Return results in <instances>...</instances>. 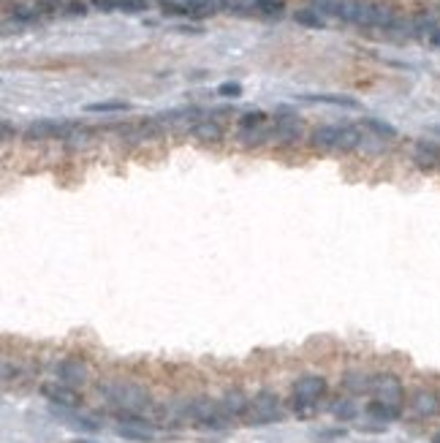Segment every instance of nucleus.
Wrapping results in <instances>:
<instances>
[{
    "instance_id": "11",
    "label": "nucleus",
    "mask_w": 440,
    "mask_h": 443,
    "mask_svg": "<svg viewBox=\"0 0 440 443\" xmlns=\"http://www.w3.org/2000/svg\"><path fill=\"white\" fill-rule=\"evenodd\" d=\"M413 163L421 169V172H432L440 166V144L432 139H418L413 144V153H410Z\"/></svg>"
},
{
    "instance_id": "2",
    "label": "nucleus",
    "mask_w": 440,
    "mask_h": 443,
    "mask_svg": "<svg viewBox=\"0 0 440 443\" xmlns=\"http://www.w3.org/2000/svg\"><path fill=\"white\" fill-rule=\"evenodd\" d=\"M329 392V383L321 376H302V378L294 383L291 389V411L296 413L299 419H307L318 411L321 400L326 397Z\"/></svg>"
},
{
    "instance_id": "27",
    "label": "nucleus",
    "mask_w": 440,
    "mask_h": 443,
    "mask_svg": "<svg viewBox=\"0 0 440 443\" xmlns=\"http://www.w3.org/2000/svg\"><path fill=\"white\" fill-rule=\"evenodd\" d=\"M63 14L65 17H85V14H87V6H85L82 0H71L63 8Z\"/></svg>"
},
{
    "instance_id": "13",
    "label": "nucleus",
    "mask_w": 440,
    "mask_h": 443,
    "mask_svg": "<svg viewBox=\"0 0 440 443\" xmlns=\"http://www.w3.org/2000/svg\"><path fill=\"white\" fill-rule=\"evenodd\" d=\"M248 406H251V400L239 392V389H231V392H226L223 394V400H220V408L223 413L228 416V419H237V416H248Z\"/></svg>"
},
{
    "instance_id": "14",
    "label": "nucleus",
    "mask_w": 440,
    "mask_h": 443,
    "mask_svg": "<svg viewBox=\"0 0 440 443\" xmlns=\"http://www.w3.org/2000/svg\"><path fill=\"white\" fill-rule=\"evenodd\" d=\"M190 133H193V139H198V142H220L223 139V128H220L218 120H198V123H193L190 126Z\"/></svg>"
},
{
    "instance_id": "28",
    "label": "nucleus",
    "mask_w": 440,
    "mask_h": 443,
    "mask_svg": "<svg viewBox=\"0 0 440 443\" xmlns=\"http://www.w3.org/2000/svg\"><path fill=\"white\" fill-rule=\"evenodd\" d=\"M218 95H223V98H239V95H242V85L226 82V85H220L218 87Z\"/></svg>"
},
{
    "instance_id": "15",
    "label": "nucleus",
    "mask_w": 440,
    "mask_h": 443,
    "mask_svg": "<svg viewBox=\"0 0 440 443\" xmlns=\"http://www.w3.org/2000/svg\"><path fill=\"white\" fill-rule=\"evenodd\" d=\"M362 142H364V136H362V128L359 126H340V136H337V147L335 150L350 153V150H359Z\"/></svg>"
},
{
    "instance_id": "20",
    "label": "nucleus",
    "mask_w": 440,
    "mask_h": 443,
    "mask_svg": "<svg viewBox=\"0 0 440 443\" xmlns=\"http://www.w3.org/2000/svg\"><path fill=\"white\" fill-rule=\"evenodd\" d=\"M362 126L367 128V131H373L378 139H383V142L397 139V128L389 126V123H383V120H378V117H364V120H362Z\"/></svg>"
},
{
    "instance_id": "1",
    "label": "nucleus",
    "mask_w": 440,
    "mask_h": 443,
    "mask_svg": "<svg viewBox=\"0 0 440 443\" xmlns=\"http://www.w3.org/2000/svg\"><path fill=\"white\" fill-rule=\"evenodd\" d=\"M101 394L120 416H144L153 408L150 392L133 381H109V383H103Z\"/></svg>"
},
{
    "instance_id": "31",
    "label": "nucleus",
    "mask_w": 440,
    "mask_h": 443,
    "mask_svg": "<svg viewBox=\"0 0 440 443\" xmlns=\"http://www.w3.org/2000/svg\"><path fill=\"white\" fill-rule=\"evenodd\" d=\"M93 6L101 11H120V0H93Z\"/></svg>"
},
{
    "instance_id": "23",
    "label": "nucleus",
    "mask_w": 440,
    "mask_h": 443,
    "mask_svg": "<svg viewBox=\"0 0 440 443\" xmlns=\"http://www.w3.org/2000/svg\"><path fill=\"white\" fill-rule=\"evenodd\" d=\"M332 413H335L337 419H343V421H348V419H356V413H359V408H356V403H353V400H348V397H343V400H335V406H332Z\"/></svg>"
},
{
    "instance_id": "6",
    "label": "nucleus",
    "mask_w": 440,
    "mask_h": 443,
    "mask_svg": "<svg viewBox=\"0 0 440 443\" xmlns=\"http://www.w3.org/2000/svg\"><path fill=\"white\" fill-rule=\"evenodd\" d=\"M76 123H68V120H35L25 131V139L28 142H44V139H68L74 133Z\"/></svg>"
},
{
    "instance_id": "34",
    "label": "nucleus",
    "mask_w": 440,
    "mask_h": 443,
    "mask_svg": "<svg viewBox=\"0 0 440 443\" xmlns=\"http://www.w3.org/2000/svg\"><path fill=\"white\" fill-rule=\"evenodd\" d=\"M432 443H440V433H435V438H432Z\"/></svg>"
},
{
    "instance_id": "12",
    "label": "nucleus",
    "mask_w": 440,
    "mask_h": 443,
    "mask_svg": "<svg viewBox=\"0 0 440 443\" xmlns=\"http://www.w3.org/2000/svg\"><path fill=\"white\" fill-rule=\"evenodd\" d=\"M302 136V120L299 117H278L272 126V142L294 144Z\"/></svg>"
},
{
    "instance_id": "7",
    "label": "nucleus",
    "mask_w": 440,
    "mask_h": 443,
    "mask_svg": "<svg viewBox=\"0 0 440 443\" xmlns=\"http://www.w3.org/2000/svg\"><path fill=\"white\" fill-rule=\"evenodd\" d=\"M410 411L416 413L418 419H438L440 416V392L421 386L410 394Z\"/></svg>"
},
{
    "instance_id": "22",
    "label": "nucleus",
    "mask_w": 440,
    "mask_h": 443,
    "mask_svg": "<svg viewBox=\"0 0 440 443\" xmlns=\"http://www.w3.org/2000/svg\"><path fill=\"white\" fill-rule=\"evenodd\" d=\"M294 19H296V25H305V28H313V31H321V28L326 25L323 17H321L315 8H302V11H296Z\"/></svg>"
},
{
    "instance_id": "3",
    "label": "nucleus",
    "mask_w": 440,
    "mask_h": 443,
    "mask_svg": "<svg viewBox=\"0 0 440 443\" xmlns=\"http://www.w3.org/2000/svg\"><path fill=\"white\" fill-rule=\"evenodd\" d=\"M188 416H190V421H193L196 427H201V430H223V427L231 421V419L223 413L220 403L210 400V397H196L188 406Z\"/></svg>"
},
{
    "instance_id": "9",
    "label": "nucleus",
    "mask_w": 440,
    "mask_h": 443,
    "mask_svg": "<svg viewBox=\"0 0 440 443\" xmlns=\"http://www.w3.org/2000/svg\"><path fill=\"white\" fill-rule=\"evenodd\" d=\"M117 433L128 441H153L155 438V427L144 416H120Z\"/></svg>"
},
{
    "instance_id": "19",
    "label": "nucleus",
    "mask_w": 440,
    "mask_h": 443,
    "mask_svg": "<svg viewBox=\"0 0 440 443\" xmlns=\"http://www.w3.org/2000/svg\"><path fill=\"white\" fill-rule=\"evenodd\" d=\"M239 142L248 144V147H258L264 142H272V128L258 126V128H242L239 131Z\"/></svg>"
},
{
    "instance_id": "4",
    "label": "nucleus",
    "mask_w": 440,
    "mask_h": 443,
    "mask_svg": "<svg viewBox=\"0 0 440 443\" xmlns=\"http://www.w3.org/2000/svg\"><path fill=\"white\" fill-rule=\"evenodd\" d=\"M283 419V403L275 392H258L248 406V421L251 424H272V421H280Z\"/></svg>"
},
{
    "instance_id": "35",
    "label": "nucleus",
    "mask_w": 440,
    "mask_h": 443,
    "mask_svg": "<svg viewBox=\"0 0 440 443\" xmlns=\"http://www.w3.org/2000/svg\"><path fill=\"white\" fill-rule=\"evenodd\" d=\"M74 443H87V441H74Z\"/></svg>"
},
{
    "instance_id": "17",
    "label": "nucleus",
    "mask_w": 440,
    "mask_h": 443,
    "mask_svg": "<svg viewBox=\"0 0 440 443\" xmlns=\"http://www.w3.org/2000/svg\"><path fill=\"white\" fill-rule=\"evenodd\" d=\"M367 416L373 419V421H378V424H391V421H397L400 416H403V411L400 408H394V406H386V403H378V400H373L370 406H367Z\"/></svg>"
},
{
    "instance_id": "18",
    "label": "nucleus",
    "mask_w": 440,
    "mask_h": 443,
    "mask_svg": "<svg viewBox=\"0 0 440 443\" xmlns=\"http://www.w3.org/2000/svg\"><path fill=\"white\" fill-rule=\"evenodd\" d=\"M370 386H373V376H367L362 370L346 373V389L350 394H370Z\"/></svg>"
},
{
    "instance_id": "29",
    "label": "nucleus",
    "mask_w": 440,
    "mask_h": 443,
    "mask_svg": "<svg viewBox=\"0 0 440 443\" xmlns=\"http://www.w3.org/2000/svg\"><path fill=\"white\" fill-rule=\"evenodd\" d=\"M147 8V0H120V11H128V14H139Z\"/></svg>"
},
{
    "instance_id": "5",
    "label": "nucleus",
    "mask_w": 440,
    "mask_h": 443,
    "mask_svg": "<svg viewBox=\"0 0 440 443\" xmlns=\"http://www.w3.org/2000/svg\"><path fill=\"white\" fill-rule=\"evenodd\" d=\"M370 394L378 403L394 406L400 411L405 406V386H403V381L397 378L394 373H375L373 376V386H370Z\"/></svg>"
},
{
    "instance_id": "30",
    "label": "nucleus",
    "mask_w": 440,
    "mask_h": 443,
    "mask_svg": "<svg viewBox=\"0 0 440 443\" xmlns=\"http://www.w3.org/2000/svg\"><path fill=\"white\" fill-rule=\"evenodd\" d=\"M313 8L318 11V14H329V17H335L337 0H313Z\"/></svg>"
},
{
    "instance_id": "25",
    "label": "nucleus",
    "mask_w": 440,
    "mask_h": 443,
    "mask_svg": "<svg viewBox=\"0 0 440 443\" xmlns=\"http://www.w3.org/2000/svg\"><path fill=\"white\" fill-rule=\"evenodd\" d=\"M255 8L264 17H283V0H255Z\"/></svg>"
},
{
    "instance_id": "8",
    "label": "nucleus",
    "mask_w": 440,
    "mask_h": 443,
    "mask_svg": "<svg viewBox=\"0 0 440 443\" xmlns=\"http://www.w3.org/2000/svg\"><path fill=\"white\" fill-rule=\"evenodd\" d=\"M55 373H58V381L65 383V386H71V389H76V386H85L87 383V365L82 362V359H76V356H68V359H60L58 362V367H55Z\"/></svg>"
},
{
    "instance_id": "26",
    "label": "nucleus",
    "mask_w": 440,
    "mask_h": 443,
    "mask_svg": "<svg viewBox=\"0 0 440 443\" xmlns=\"http://www.w3.org/2000/svg\"><path fill=\"white\" fill-rule=\"evenodd\" d=\"M266 123V115L264 112H248L239 117V128H258Z\"/></svg>"
},
{
    "instance_id": "21",
    "label": "nucleus",
    "mask_w": 440,
    "mask_h": 443,
    "mask_svg": "<svg viewBox=\"0 0 440 443\" xmlns=\"http://www.w3.org/2000/svg\"><path fill=\"white\" fill-rule=\"evenodd\" d=\"M302 101L332 103V106H346V109H359V101H356V98H348V95H302Z\"/></svg>"
},
{
    "instance_id": "16",
    "label": "nucleus",
    "mask_w": 440,
    "mask_h": 443,
    "mask_svg": "<svg viewBox=\"0 0 440 443\" xmlns=\"http://www.w3.org/2000/svg\"><path fill=\"white\" fill-rule=\"evenodd\" d=\"M337 136H340V126H321L310 133V142L318 150H335L337 147Z\"/></svg>"
},
{
    "instance_id": "10",
    "label": "nucleus",
    "mask_w": 440,
    "mask_h": 443,
    "mask_svg": "<svg viewBox=\"0 0 440 443\" xmlns=\"http://www.w3.org/2000/svg\"><path fill=\"white\" fill-rule=\"evenodd\" d=\"M41 394L58 408H79L82 406V394L65 383H46V386H41Z\"/></svg>"
},
{
    "instance_id": "32",
    "label": "nucleus",
    "mask_w": 440,
    "mask_h": 443,
    "mask_svg": "<svg viewBox=\"0 0 440 443\" xmlns=\"http://www.w3.org/2000/svg\"><path fill=\"white\" fill-rule=\"evenodd\" d=\"M11 133H14V131H11V123L3 120V139H11Z\"/></svg>"
},
{
    "instance_id": "24",
    "label": "nucleus",
    "mask_w": 440,
    "mask_h": 443,
    "mask_svg": "<svg viewBox=\"0 0 440 443\" xmlns=\"http://www.w3.org/2000/svg\"><path fill=\"white\" fill-rule=\"evenodd\" d=\"M87 112H128L130 103L126 101H98V103H87Z\"/></svg>"
},
{
    "instance_id": "33",
    "label": "nucleus",
    "mask_w": 440,
    "mask_h": 443,
    "mask_svg": "<svg viewBox=\"0 0 440 443\" xmlns=\"http://www.w3.org/2000/svg\"><path fill=\"white\" fill-rule=\"evenodd\" d=\"M430 44H435V47H440V31H435L432 35H430Z\"/></svg>"
}]
</instances>
